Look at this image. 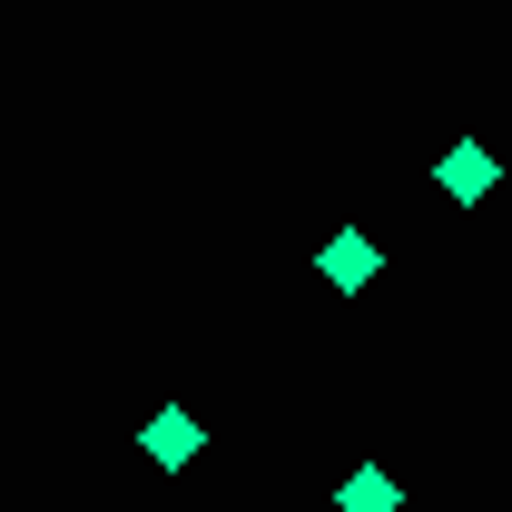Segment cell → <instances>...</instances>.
<instances>
[{
	"instance_id": "1",
	"label": "cell",
	"mask_w": 512,
	"mask_h": 512,
	"mask_svg": "<svg viewBox=\"0 0 512 512\" xmlns=\"http://www.w3.org/2000/svg\"><path fill=\"white\" fill-rule=\"evenodd\" d=\"M138 453H148V463H158V473H188L197 453H207V424H197L188 404H158V414H148V424H138Z\"/></svg>"
},
{
	"instance_id": "2",
	"label": "cell",
	"mask_w": 512,
	"mask_h": 512,
	"mask_svg": "<svg viewBox=\"0 0 512 512\" xmlns=\"http://www.w3.org/2000/svg\"><path fill=\"white\" fill-rule=\"evenodd\" d=\"M493 178H503V168H493V148H483V138H453L444 158H434V188H444L453 207H483Z\"/></svg>"
},
{
	"instance_id": "3",
	"label": "cell",
	"mask_w": 512,
	"mask_h": 512,
	"mask_svg": "<svg viewBox=\"0 0 512 512\" xmlns=\"http://www.w3.org/2000/svg\"><path fill=\"white\" fill-rule=\"evenodd\" d=\"M316 266H325V286H335V296H365V286H375V266H384V256H375V237H365V227H335Z\"/></svg>"
},
{
	"instance_id": "4",
	"label": "cell",
	"mask_w": 512,
	"mask_h": 512,
	"mask_svg": "<svg viewBox=\"0 0 512 512\" xmlns=\"http://www.w3.org/2000/svg\"><path fill=\"white\" fill-rule=\"evenodd\" d=\"M404 503V493H394V473H384V463H355V473H345V493H335V512H394Z\"/></svg>"
}]
</instances>
